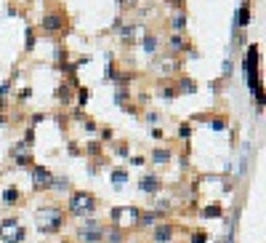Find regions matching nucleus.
<instances>
[{"instance_id": "f257e3e1", "label": "nucleus", "mask_w": 266, "mask_h": 243, "mask_svg": "<svg viewBox=\"0 0 266 243\" xmlns=\"http://www.w3.org/2000/svg\"><path fill=\"white\" fill-rule=\"evenodd\" d=\"M35 224L43 235L59 232L64 227V209H59V206H43V209L35 214Z\"/></svg>"}, {"instance_id": "f03ea898", "label": "nucleus", "mask_w": 266, "mask_h": 243, "mask_svg": "<svg viewBox=\"0 0 266 243\" xmlns=\"http://www.w3.org/2000/svg\"><path fill=\"white\" fill-rule=\"evenodd\" d=\"M66 211H70L72 217H85V219H88L91 214H96V198H93L91 192H85V190H75L70 195Z\"/></svg>"}, {"instance_id": "7ed1b4c3", "label": "nucleus", "mask_w": 266, "mask_h": 243, "mask_svg": "<svg viewBox=\"0 0 266 243\" xmlns=\"http://www.w3.org/2000/svg\"><path fill=\"white\" fill-rule=\"evenodd\" d=\"M24 235H27V230L19 217H6L0 222V240L3 243H22Z\"/></svg>"}, {"instance_id": "20e7f679", "label": "nucleus", "mask_w": 266, "mask_h": 243, "mask_svg": "<svg viewBox=\"0 0 266 243\" xmlns=\"http://www.w3.org/2000/svg\"><path fill=\"white\" fill-rule=\"evenodd\" d=\"M104 230H107V227H104L101 222H96L93 217H88V219H85V224H80V227H78L75 238H78V243H101Z\"/></svg>"}, {"instance_id": "39448f33", "label": "nucleus", "mask_w": 266, "mask_h": 243, "mask_svg": "<svg viewBox=\"0 0 266 243\" xmlns=\"http://www.w3.org/2000/svg\"><path fill=\"white\" fill-rule=\"evenodd\" d=\"M51 179H53V174H51V168H45V166H32V182L37 190H48L51 187Z\"/></svg>"}, {"instance_id": "423d86ee", "label": "nucleus", "mask_w": 266, "mask_h": 243, "mask_svg": "<svg viewBox=\"0 0 266 243\" xmlns=\"http://www.w3.org/2000/svg\"><path fill=\"white\" fill-rule=\"evenodd\" d=\"M64 24H66L64 14H45L43 16V32H59V30H64Z\"/></svg>"}, {"instance_id": "0eeeda50", "label": "nucleus", "mask_w": 266, "mask_h": 243, "mask_svg": "<svg viewBox=\"0 0 266 243\" xmlns=\"http://www.w3.org/2000/svg\"><path fill=\"white\" fill-rule=\"evenodd\" d=\"M139 187H141V192H147V195H157L163 184H160V179H157L155 174H144L139 179Z\"/></svg>"}, {"instance_id": "6e6552de", "label": "nucleus", "mask_w": 266, "mask_h": 243, "mask_svg": "<svg viewBox=\"0 0 266 243\" xmlns=\"http://www.w3.org/2000/svg\"><path fill=\"white\" fill-rule=\"evenodd\" d=\"M152 240L155 243H170L173 240V224H157L155 227V232H152Z\"/></svg>"}, {"instance_id": "1a4fd4ad", "label": "nucleus", "mask_w": 266, "mask_h": 243, "mask_svg": "<svg viewBox=\"0 0 266 243\" xmlns=\"http://www.w3.org/2000/svg\"><path fill=\"white\" fill-rule=\"evenodd\" d=\"M0 198H3V203H6V206H14V203H19V201H22V192H19L16 187H6Z\"/></svg>"}, {"instance_id": "9d476101", "label": "nucleus", "mask_w": 266, "mask_h": 243, "mask_svg": "<svg viewBox=\"0 0 266 243\" xmlns=\"http://www.w3.org/2000/svg\"><path fill=\"white\" fill-rule=\"evenodd\" d=\"M101 240H107V243H122V240H125V235H122L120 227H112V230H104V238Z\"/></svg>"}, {"instance_id": "9b49d317", "label": "nucleus", "mask_w": 266, "mask_h": 243, "mask_svg": "<svg viewBox=\"0 0 266 243\" xmlns=\"http://www.w3.org/2000/svg\"><path fill=\"white\" fill-rule=\"evenodd\" d=\"M237 19H240V22H237L240 27H248V24H250V3H242V6H240V14H237Z\"/></svg>"}, {"instance_id": "f8f14e48", "label": "nucleus", "mask_w": 266, "mask_h": 243, "mask_svg": "<svg viewBox=\"0 0 266 243\" xmlns=\"http://www.w3.org/2000/svg\"><path fill=\"white\" fill-rule=\"evenodd\" d=\"M170 158H173V153H170V150H163V147H157L155 153H152V161L155 163H168Z\"/></svg>"}, {"instance_id": "ddd939ff", "label": "nucleus", "mask_w": 266, "mask_h": 243, "mask_svg": "<svg viewBox=\"0 0 266 243\" xmlns=\"http://www.w3.org/2000/svg\"><path fill=\"white\" fill-rule=\"evenodd\" d=\"M14 161L19 166H32V155H30V150H24V153H19V150L14 147Z\"/></svg>"}, {"instance_id": "4468645a", "label": "nucleus", "mask_w": 266, "mask_h": 243, "mask_svg": "<svg viewBox=\"0 0 266 243\" xmlns=\"http://www.w3.org/2000/svg\"><path fill=\"white\" fill-rule=\"evenodd\" d=\"M112 182H115V187H122L128 182V171L125 168H115V171H112Z\"/></svg>"}, {"instance_id": "2eb2a0df", "label": "nucleus", "mask_w": 266, "mask_h": 243, "mask_svg": "<svg viewBox=\"0 0 266 243\" xmlns=\"http://www.w3.org/2000/svg\"><path fill=\"white\" fill-rule=\"evenodd\" d=\"M144 51H147V54H155V51H157V37H155V35L144 37Z\"/></svg>"}, {"instance_id": "dca6fc26", "label": "nucleus", "mask_w": 266, "mask_h": 243, "mask_svg": "<svg viewBox=\"0 0 266 243\" xmlns=\"http://www.w3.org/2000/svg\"><path fill=\"white\" fill-rule=\"evenodd\" d=\"M203 217H208V219H216V217H221V206H208V209L203 211Z\"/></svg>"}, {"instance_id": "f3484780", "label": "nucleus", "mask_w": 266, "mask_h": 243, "mask_svg": "<svg viewBox=\"0 0 266 243\" xmlns=\"http://www.w3.org/2000/svg\"><path fill=\"white\" fill-rule=\"evenodd\" d=\"M157 222V217H155V214H139V224H144V227H147V224H155Z\"/></svg>"}, {"instance_id": "a211bd4d", "label": "nucleus", "mask_w": 266, "mask_h": 243, "mask_svg": "<svg viewBox=\"0 0 266 243\" xmlns=\"http://www.w3.org/2000/svg\"><path fill=\"white\" fill-rule=\"evenodd\" d=\"M170 48H173V51H181V48H186V45H184V40H181L178 35H173V37H170Z\"/></svg>"}, {"instance_id": "6ab92c4d", "label": "nucleus", "mask_w": 266, "mask_h": 243, "mask_svg": "<svg viewBox=\"0 0 266 243\" xmlns=\"http://www.w3.org/2000/svg\"><path fill=\"white\" fill-rule=\"evenodd\" d=\"M208 123H211V128H216V131L226 128V120H224V118H211V120H208Z\"/></svg>"}, {"instance_id": "aec40b11", "label": "nucleus", "mask_w": 266, "mask_h": 243, "mask_svg": "<svg viewBox=\"0 0 266 243\" xmlns=\"http://www.w3.org/2000/svg\"><path fill=\"white\" fill-rule=\"evenodd\" d=\"M184 24H186L184 14H176V16H173V30H184Z\"/></svg>"}, {"instance_id": "412c9836", "label": "nucleus", "mask_w": 266, "mask_h": 243, "mask_svg": "<svg viewBox=\"0 0 266 243\" xmlns=\"http://www.w3.org/2000/svg\"><path fill=\"white\" fill-rule=\"evenodd\" d=\"M194 88H197V86H194V80H189V78L181 80V91H184V93H189V91L194 93Z\"/></svg>"}, {"instance_id": "4be33fe9", "label": "nucleus", "mask_w": 266, "mask_h": 243, "mask_svg": "<svg viewBox=\"0 0 266 243\" xmlns=\"http://www.w3.org/2000/svg\"><path fill=\"white\" fill-rule=\"evenodd\" d=\"M189 243H208V232H194V238H189Z\"/></svg>"}, {"instance_id": "5701e85b", "label": "nucleus", "mask_w": 266, "mask_h": 243, "mask_svg": "<svg viewBox=\"0 0 266 243\" xmlns=\"http://www.w3.org/2000/svg\"><path fill=\"white\" fill-rule=\"evenodd\" d=\"M35 48V35H32V30H27V51H32Z\"/></svg>"}, {"instance_id": "b1692460", "label": "nucleus", "mask_w": 266, "mask_h": 243, "mask_svg": "<svg viewBox=\"0 0 266 243\" xmlns=\"http://www.w3.org/2000/svg\"><path fill=\"white\" fill-rule=\"evenodd\" d=\"M178 134H181V136L186 139L189 134H192V126H189V123H184V126H181V131H178Z\"/></svg>"}, {"instance_id": "393cba45", "label": "nucleus", "mask_w": 266, "mask_h": 243, "mask_svg": "<svg viewBox=\"0 0 266 243\" xmlns=\"http://www.w3.org/2000/svg\"><path fill=\"white\" fill-rule=\"evenodd\" d=\"M64 243H72V240H64Z\"/></svg>"}]
</instances>
